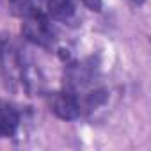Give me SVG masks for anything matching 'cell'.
<instances>
[{"instance_id":"obj_3","label":"cell","mask_w":151,"mask_h":151,"mask_svg":"<svg viewBox=\"0 0 151 151\" xmlns=\"http://www.w3.org/2000/svg\"><path fill=\"white\" fill-rule=\"evenodd\" d=\"M43 9L50 20H57L62 23H69L77 13L75 0H45Z\"/></svg>"},{"instance_id":"obj_6","label":"cell","mask_w":151,"mask_h":151,"mask_svg":"<svg viewBox=\"0 0 151 151\" xmlns=\"http://www.w3.org/2000/svg\"><path fill=\"white\" fill-rule=\"evenodd\" d=\"M132 2H135V4H142L144 0H132Z\"/></svg>"},{"instance_id":"obj_5","label":"cell","mask_w":151,"mask_h":151,"mask_svg":"<svg viewBox=\"0 0 151 151\" xmlns=\"http://www.w3.org/2000/svg\"><path fill=\"white\" fill-rule=\"evenodd\" d=\"M80 2L87 7V9H91V11H101V7H103V2L101 0H80Z\"/></svg>"},{"instance_id":"obj_2","label":"cell","mask_w":151,"mask_h":151,"mask_svg":"<svg viewBox=\"0 0 151 151\" xmlns=\"http://www.w3.org/2000/svg\"><path fill=\"white\" fill-rule=\"evenodd\" d=\"M50 110L64 121H73L80 117L82 114V103L78 101V98L69 91H62V93H55L50 100Z\"/></svg>"},{"instance_id":"obj_1","label":"cell","mask_w":151,"mask_h":151,"mask_svg":"<svg viewBox=\"0 0 151 151\" xmlns=\"http://www.w3.org/2000/svg\"><path fill=\"white\" fill-rule=\"evenodd\" d=\"M22 20H23L22 32L30 43L43 48H48L53 45V29H52L50 18L45 13H34Z\"/></svg>"},{"instance_id":"obj_4","label":"cell","mask_w":151,"mask_h":151,"mask_svg":"<svg viewBox=\"0 0 151 151\" xmlns=\"http://www.w3.org/2000/svg\"><path fill=\"white\" fill-rule=\"evenodd\" d=\"M20 126V112L18 109L9 103L0 100V139H9L18 132Z\"/></svg>"}]
</instances>
